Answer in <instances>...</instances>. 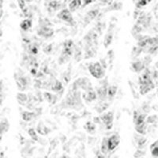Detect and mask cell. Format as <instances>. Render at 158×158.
Returning <instances> with one entry per match:
<instances>
[{"label":"cell","mask_w":158,"mask_h":158,"mask_svg":"<svg viewBox=\"0 0 158 158\" xmlns=\"http://www.w3.org/2000/svg\"><path fill=\"white\" fill-rule=\"evenodd\" d=\"M138 46L145 53L154 54L158 50V36H142L138 42Z\"/></svg>","instance_id":"1"},{"label":"cell","mask_w":158,"mask_h":158,"mask_svg":"<svg viewBox=\"0 0 158 158\" xmlns=\"http://www.w3.org/2000/svg\"><path fill=\"white\" fill-rule=\"evenodd\" d=\"M155 87V84H154L153 79L151 77V74L150 71L146 69L141 74V76L139 77V90H140V93L141 95H145L152 90H153Z\"/></svg>","instance_id":"2"},{"label":"cell","mask_w":158,"mask_h":158,"mask_svg":"<svg viewBox=\"0 0 158 158\" xmlns=\"http://www.w3.org/2000/svg\"><path fill=\"white\" fill-rule=\"evenodd\" d=\"M74 42L72 40H67L63 43L62 55L59 57V63H65L74 53Z\"/></svg>","instance_id":"3"},{"label":"cell","mask_w":158,"mask_h":158,"mask_svg":"<svg viewBox=\"0 0 158 158\" xmlns=\"http://www.w3.org/2000/svg\"><path fill=\"white\" fill-rule=\"evenodd\" d=\"M89 71L93 77L96 79H101L105 76V71L99 62H93L89 66Z\"/></svg>","instance_id":"4"},{"label":"cell","mask_w":158,"mask_h":158,"mask_svg":"<svg viewBox=\"0 0 158 158\" xmlns=\"http://www.w3.org/2000/svg\"><path fill=\"white\" fill-rule=\"evenodd\" d=\"M101 122L105 124V128L107 130H111L112 126H113V120H114V114L112 111H108L105 112L100 117Z\"/></svg>","instance_id":"5"},{"label":"cell","mask_w":158,"mask_h":158,"mask_svg":"<svg viewBox=\"0 0 158 158\" xmlns=\"http://www.w3.org/2000/svg\"><path fill=\"white\" fill-rule=\"evenodd\" d=\"M57 17L59 19L62 20L63 22H68V23L72 24L74 22V18H73L71 11L69 9H62L57 14Z\"/></svg>","instance_id":"6"},{"label":"cell","mask_w":158,"mask_h":158,"mask_svg":"<svg viewBox=\"0 0 158 158\" xmlns=\"http://www.w3.org/2000/svg\"><path fill=\"white\" fill-rule=\"evenodd\" d=\"M120 138L118 135H112L108 138V145L109 152H111L116 149L118 145H120Z\"/></svg>","instance_id":"7"},{"label":"cell","mask_w":158,"mask_h":158,"mask_svg":"<svg viewBox=\"0 0 158 158\" xmlns=\"http://www.w3.org/2000/svg\"><path fill=\"white\" fill-rule=\"evenodd\" d=\"M39 36L44 37V38H49L53 36L54 29L48 26H43L39 29L37 31Z\"/></svg>","instance_id":"8"},{"label":"cell","mask_w":158,"mask_h":158,"mask_svg":"<svg viewBox=\"0 0 158 158\" xmlns=\"http://www.w3.org/2000/svg\"><path fill=\"white\" fill-rule=\"evenodd\" d=\"M108 87L106 85H103L96 90L97 96L101 102H105L106 99L108 98Z\"/></svg>","instance_id":"9"},{"label":"cell","mask_w":158,"mask_h":158,"mask_svg":"<svg viewBox=\"0 0 158 158\" xmlns=\"http://www.w3.org/2000/svg\"><path fill=\"white\" fill-rule=\"evenodd\" d=\"M146 116H147L146 114L140 113V112H138V111H135L134 112V118H133V121H134L135 126L145 123Z\"/></svg>","instance_id":"10"},{"label":"cell","mask_w":158,"mask_h":158,"mask_svg":"<svg viewBox=\"0 0 158 158\" xmlns=\"http://www.w3.org/2000/svg\"><path fill=\"white\" fill-rule=\"evenodd\" d=\"M82 97L87 102H92L97 98V94L93 89H91L90 90L85 91V93L82 95Z\"/></svg>","instance_id":"11"},{"label":"cell","mask_w":158,"mask_h":158,"mask_svg":"<svg viewBox=\"0 0 158 158\" xmlns=\"http://www.w3.org/2000/svg\"><path fill=\"white\" fill-rule=\"evenodd\" d=\"M15 81H16L18 90H21V91H24L26 90V87H27V85H28L27 78L26 77H22V76L17 77V78L15 79Z\"/></svg>","instance_id":"12"},{"label":"cell","mask_w":158,"mask_h":158,"mask_svg":"<svg viewBox=\"0 0 158 158\" xmlns=\"http://www.w3.org/2000/svg\"><path fill=\"white\" fill-rule=\"evenodd\" d=\"M98 14H99L98 9H95V10H92V11H89V12L86 14V16H85L84 21H85V22H86V24L90 23L91 21H93V20L97 16Z\"/></svg>","instance_id":"13"},{"label":"cell","mask_w":158,"mask_h":158,"mask_svg":"<svg viewBox=\"0 0 158 158\" xmlns=\"http://www.w3.org/2000/svg\"><path fill=\"white\" fill-rule=\"evenodd\" d=\"M36 131L40 134V135L45 136L49 134V132L51 131L49 128H47V126H45L44 124L42 122H40L36 126Z\"/></svg>","instance_id":"14"},{"label":"cell","mask_w":158,"mask_h":158,"mask_svg":"<svg viewBox=\"0 0 158 158\" xmlns=\"http://www.w3.org/2000/svg\"><path fill=\"white\" fill-rule=\"evenodd\" d=\"M62 89H63V86H62V82L57 80V79H54L53 81L51 83V90L54 91V92L59 93Z\"/></svg>","instance_id":"15"},{"label":"cell","mask_w":158,"mask_h":158,"mask_svg":"<svg viewBox=\"0 0 158 158\" xmlns=\"http://www.w3.org/2000/svg\"><path fill=\"white\" fill-rule=\"evenodd\" d=\"M131 68L135 72L140 73L143 71L145 66H144V63L141 61H136L134 62L131 65Z\"/></svg>","instance_id":"16"},{"label":"cell","mask_w":158,"mask_h":158,"mask_svg":"<svg viewBox=\"0 0 158 158\" xmlns=\"http://www.w3.org/2000/svg\"><path fill=\"white\" fill-rule=\"evenodd\" d=\"M35 116H36V115H35L34 112H31V111H23L22 114V120H23L24 121H26V122H30V121H32L35 118Z\"/></svg>","instance_id":"17"},{"label":"cell","mask_w":158,"mask_h":158,"mask_svg":"<svg viewBox=\"0 0 158 158\" xmlns=\"http://www.w3.org/2000/svg\"><path fill=\"white\" fill-rule=\"evenodd\" d=\"M112 40H113V32L109 31L107 34L105 35V39H104V46L106 48L108 47L109 45L111 44V42H112Z\"/></svg>","instance_id":"18"},{"label":"cell","mask_w":158,"mask_h":158,"mask_svg":"<svg viewBox=\"0 0 158 158\" xmlns=\"http://www.w3.org/2000/svg\"><path fill=\"white\" fill-rule=\"evenodd\" d=\"M118 87L117 86H110L108 89V101H111L115 96V94L117 93Z\"/></svg>","instance_id":"19"},{"label":"cell","mask_w":158,"mask_h":158,"mask_svg":"<svg viewBox=\"0 0 158 158\" xmlns=\"http://www.w3.org/2000/svg\"><path fill=\"white\" fill-rule=\"evenodd\" d=\"M135 130L140 135H145L147 132V123L145 122L143 123L137 125V126H135Z\"/></svg>","instance_id":"20"},{"label":"cell","mask_w":158,"mask_h":158,"mask_svg":"<svg viewBox=\"0 0 158 158\" xmlns=\"http://www.w3.org/2000/svg\"><path fill=\"white\" fill-rule=\"evenodd\" d=\"M101 152L104 155H107L109 153L108 145V138H106V137H105L102 139V141H101Z\"/></svg>","instance_id":"21"},{"label":"cell","mask_w":158,"mask_h":158,"mask_svg":"<svg viewBox=\"0 0 158 158\" xmlns=\"http://www.w3.org/2000/svg\"><path fill=\"white\" fill-rule=\"evenodd\" d=\"M84 128L86 129V130L88 133H90L91 135H93L96 132V125L93 123L90 122V121H88L86 123V125L84 126Z\"/></svg>","instance_id":"22"},{"label":"cell","mask_w":158,"mask_h":158,"mask_svg":"<svg viewBox=\"0 0 158 158\" xmlns=\"http://www.w3.org/2000/svg\"><path fill=\"white\" fill-rule=\"evenodd\" d=\"M81 1L80 0H74V1H71L70 3H69V10L72 12V11H75L76 10L79 8V7L81 6Z\"/></svg>","instance_id":"23"},{"label":"cell","mask_w":158,"mask_h":158,"mask_svg":"<svg viewBox=\"0 0 158 158\" xmlns=\"http://www.w3.org/2000/svg\"><path fill=\"white\" fill-rule=\"evenodd\" d=\"M44 96L45 100L50 104H55L56 102L57 97L56 96H55L54 94L51 93L49 92H45L44 93Z\"/></svg>","instance_id":"24"},{"label":"cell","mask_w":158,"mask_h":158,"mask_svg":"<svg viewBox=\"0 0 158 158\" xmlns=\"http://www.w3.org/2000/svg\"><path fill=\"white\" fill-rule=\"evenodd\" d=\"M150 152L153 158H158V140L150 145Z\"/></svg>","instance_id":"25"},{"label":"cell","mask_w":158,"mask_h":158,"mask_svg":"<svg viewBox=\"0 0 158 158\" xmlns=\"http://www.w3.org/2000/svg\"><path fill=\"white\" fill-rule=\"evenodd\" d=\"M20 27L24 31H27V30H29L32 27V21L30 19L23 20L20 24Z\"/></svg>","instance_id":"26"},{"label":"cell","mask_w":158,"mask_h":158,"mask_svg":"<svg viewBox=\"0 0 158 158\" xmlns=\"http://www.w3.org/2000/svg\"><path fill=\"white\" fill-rule=\"evenodd\" d=\"M10 127V123L7 121V119H3L1 121V135H2V134L7 132Z\"/></svg>","instance_id":"27"},{"label":"cell","mask_w":158,"mask_h":158,"mask_svg":"<svg viewBox=\"0 0 158 158\" xmlns=\"http://www.w3.org/2000/svg\"><path fill=\"white\" fill-rule=\"evenodd\" d=\"M61 6V2H58V1H51L48 2V7L49 9H51L52 11H56Z\"/></svg>","instance_id":"28"},{"label":"cell","mask_w":158,"mask_h":158,"mask_svg":"<svg viewBox=\"0 0 158 158\" xmlns=\"http://www.w3.org/2000/svg\"><path fill=\"white\" fill-rule=\"evenodd\" d=\"M17 100L20 103H25L28 101V96L24 93H18L17 94Z\"/></svg>","instance_id":"29"},{"label":"cell","mask_w":158,"mask_h":158,"mask_svg":"<svg viewBox=\"0 0 158 158\" xmlns=\"http://www.w3.org/2000/svg\"><path fill=\"white\" fill-rule=\"evenodd\" d=\"M28 51L31 55H36L38 53V47L36 44H29L28 47Z\"/></svg>","instance_id":"30"},{"label":"cell","mask_w":158,"mask_h":158,"mask_svg":"<svg viewBox=\"0 0 158 158\" xmlns=\"http://www.w3.org/2000/svg\"><path fill=\"white\" fill-rule=\"evenodd\" d=\"M28 134L32 140H34V141H38V136H37V134H36L35 129L33 128L29 129Z\"/></svg>","instance_id":"31"},{"label":"cell","mask_w":158,"mask_h":158,"mask_svg":"<svg viewBox=\"0 0 158 158\" xmlns=\"http://www.w3.org/2000/svg\"><path fill=\"white\" fill-rule=\"evenodd\" d=\"M98 105V104H97ZM108 107V104H106V103L103 102L102 104H99L97 106H96V110H97V112H99V113H101L102 111H104L105 110H106L107 109V108Z\"/></svg>","instance_id":"32"},{"label":"cell","mask_w":158,"mask_h":158,"mask_svg":"<svg viewBox=\"0 0 158 158\" xmlns=\"http://www.w3.org/2000/svg\"><path fill=\"white\" fill-rule=\"evenodd\" d=\"M150 1H145V0H141V1H138V2H137V4L136 6L138 7H145V6H146V5L150 2Z\"/></svg>","instance_id":"33"},{"label":"cell","mask_w":158,"mask_h":158,"mask_svg":"<svg viewBox=\"0 0 158 158\" xmlns=\"http://www.w3.org/2000/svg\"><path fill=\"white\" fill-rule=\"evenodd\" d=\"M18 5H19L20 8H21V10H22V11H23L24 14H26V3H25V1H18Z\"/></svg>","instance_id":"34"},{"label":"cell","mask_w":158,"mask_h":158,"mask_svg":"<svg viewBox=\"0 0 158 158\" xmlns=\"http://www.w3.org/2000/svg\"><path fill=\"white\" fill-rule=\"evenodd\" d=\"M145 141H146V139L144 138H141L140 140L138 141V145L139 147H141V146H142L143 145H145Z\"/></svg>","instance_id":"35"},{"label":"cell","mask_w":158,"mask_h":158,"mask_svg":"<svg viewBox=\"0 0 158 158\" xmlns=\"http://www.w3.org/2000/svg\"><path fill=\"white\" fill-rule=\"evenodd\" d=\"M156 119H157V118H156V115H153V116H150V117L148 118V122L147 123H149L154 122V121H155Z\"/></svg>","instance_id":"36"},{"label":"cell","mask_w":158,"mask_h":158,"mask_svg":"<svg viewBox=\"0 0 158 158\" xmlns=\"http://www.w3.org/2000/svg\"><path fill=\"white\" fill-rule=\"evenodd\" d=\"M105 156H106V155H104L101 152H99V153H97V154H96V158H106Z\"/></svg>","instance_id":"37"},{"label":"cell","mask_w":158,"mask_h":158,"mask_svg":"<svg viewBox=\"0 0 158 158\" xmlns=\"http://www.w3.org/2000/svg\"><path fill=\"white\" fill-rule=\"evenodd\" d=\"M157 96H158V90H157Z\"/></svg>","instance_id":"38"}]
</instances>
